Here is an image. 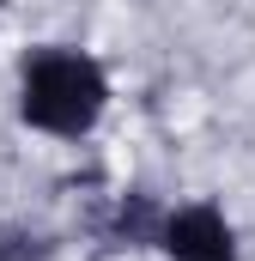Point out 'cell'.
Listing matches in <instances>:
<instances>
[{"mask_svg": "<svg viewBox=\"0 0 255 261\" xmlns=\"http://www.w3.org/2000/svg\"><path fill=\"white\" fill-rule=\"evenodd\" d=\"M158 249L170 261H237V237L219 206H176L158 225Z\"/></svg>", "mask_w": 255, "mask_h": 261, "instance_id": "7a4b0ae2", "label": "cell"}, {"mask_svg": "<svg viewBox=\"0 0 255 261\" xmlns=\"http://www.w3.org/2000/svg\"><path fill=\"white\" fill-rule=\"evenodd\" d=\"M43 255H49V237L24 225H0V261H43Z\"/></svg>", "mask_w": 255, "mask_h": 261, "instance_id": "277c9868", "label": "cell"}, {"mask_svg": "<svg viewBox=\"0 0 255 261\" xmlns=\"http://www.w3.org/2000/svg\"><path fill=\"white\" fill-rule=\"evenodd\" d=\"M110 103V79L104 67L79 49H37L24 61V85H18V116L43 134H61V140H79L104 116Z\"/></svg>", "mask_w": 255, "mask_h": 261, "instance_id": "6da1fadb", "label": "cell"}, {"mask_svg": "<svg viewBox=\"0 0 255 261\" xmlns=\"http://www.w3.org/2000/svg\"><path fill=\"white\" fill-rule=\"evenodd\" d=\"M158 225H164V213L146 195H128L122 206H116V237L134 243V249H140V243H158Z\"/></svg>", "mask_w": 255, "mask_h": 261, "instance_id": "3957f363", "label": "cell"}]
</instances>
